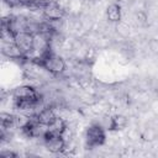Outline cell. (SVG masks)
Returning <instances> with one entry per match:
<instances>
[{
    "label": "cell",
    "instance_id": "cell-1",
    "mask_svg": "<svg viewBox=\"0 0 158 158\" xmlns=\"http://www.w3.org/2000/svg\"><path fill=\"white\" fill-rule=\"evenodd\" d=\"M105 131L100 125H91L85 132V143L88 148L100 147L105 143Z\"/></svg>",
    "mask_w": 158,
    "mask_h": 158
},
{
    "label": "cell",
    "instance_id": "cell-2",
    "mask_svg": "<svg viewBox=\"0 0 158 158\" xmlns=\"http://www.w3.org/2000/svg\"><path fill=\"white\" fill-rule=\"evenodd\" d=\"M43 139V146L44 148H47L51 153H60L65 149L67 142L65 139L62 137V135H57V133H52L48 130L46 131V133L42 137Z\"/></svg>",
    "mask_w": 158,
    "mask_h": 158
},
{
    "label": "cell",
    "instance_id": "cell-3",
    "mask_svg": "<svg viewBox=\"0 0 158 158\" xmlns=\"http://www.w3.org/2000/svg\"><path fill=\"white\" fill-rule=\"evenodd\" d=\"M14 42L16 43V46L20 48V51L25 56L33 52V33L28 31L17 32L14 37Z\"/></svg>",
    "mask_w": 158,
    "mask_h": 158
},
{
    "label": "cell",
    "instance_id": "cell-4",
    "mask_svg": "<svg viewBox=\"0 0 158 158\" xmlns=\"http://www.w3.org/2000/svg\"><path fill=\"white\" fill-rule=\"evenodd\" d=\"M43 11V16L48 20V21H56V20H62V17L64 16V10L56 2V1H49V4L42 9Z\"/></svg>",
    "mask_w": 158,
    "mask_h": 158
},
{
    "label": "cell",
    "instance_id": "cell-5",
    "mask_svg": "<svg viewBox=\"0 0 158 158\" xmlns=\"http://www.w3.org/2000/svg\"><path fill=\"white\" fill-rule=\"evenodd\" d=\"M1 52L4 56L11 58V59H21V58H26L27 56H25L20 48L16 46V43L14 41H10V42H4L2 43V48H1Z\"/></svg>",
    "mask_w": 158,
    "mask_h": 158
},
{
    "label": "cell",
    "instance_id": "cell-6",
    "mask_svg": "<svg viewBox=\"0 0 158 158\" xmlns=\"http://www.w3.org/2000/svg\"><path fill=\"white\" fill-rule=\"evenodd\" d=\"M35 117H36V120L41 123V125H43V126H48L54 118H56V114H54V111H53V107L52 106H44V107H42L36 115H33Z\"/></svg>",
    "mask_w": 158,
    "mask_h": 158
},
{
    "label": "cell",
    "instance_id": "cell-7",
    "mask_svg": "<svg viewBox=\"0 0 158 158\" xmlns=\"http://www.w3.org/2000/svg\"><path fill=\"white\" fill-rule=\"evenodd\" d=\"M127 126V117L121 115V114H116L112 117H110L109 120V130H122Z\"/></svg>",
    "mask_w": 158,
    "mask_h": 158
},
{
    "label": "cell",
    "instance_id": "cell-8",
    "mask_svg": "<svg viewBox=\"0 0 158 158\" xmlns=\"http://www.w3.org/2000/svg\"><path fill=\"white\" fill-rule=\"evenodd\" d=\"M106 17L110 22H120V20H121V6L116 2H111L106 9Z\"/></svg>",
    "mask_w": 158,
    "mask_h": 158
},
{
    "label": "cell",
    "instance_id": "cell-9",
    "mask_svg": "<svg viewBox=\"0 0 158 158\" xmlns=\"http://www.w3.org/2000/svg\"><path fill=\"white\" fill-rule=\"evenodd\" d=\"M68 126H67V122L62 118V117H59V116H56V118L47 126V130L49 131V132H52V133H57V135H62L64 131H65V128H67Z\"/></svg>",
    "mask_w": 158,
    "mask_h": 158
},
{
    "label": "cell",
    "instance_id": "cell-10",
    "mask_svg": "<svg viewBox=\"0 0 158 158\" xmlns=\"http://www.w3.org/2000/svg\"><path fill=\"white\" fill-rule=\"evenodd\" d=\"M0 123H1V130H10L15 127V115L9 112H1Z\"/></svg>",
    "mask_w": 158,
    "mask_h": 158
},
{
    "label": "cell",
    "instance_id": "cell-11",
    "mask_svg": "<svg viewBox=\"0 0 158 158\" xmlns=\"http://www.w3.org/2000/svg\"><path fill=\"white\" fill-rule=\"evenodd\" d=\"M5 5H7L11 9H19L26 6V0H2Z\"/></svg>",
    "mask_w": 158,
    "mask_h": 158
},
{
    "label": "cell",
    "instance_id": "cell-12",
    "mask_svg": "<svg viewBox=\"0 0 158 158\" xmlns=\"http://www.w3.org/2000/svg\"><path fill=\"white\" fill-rule=\"evenodd\" d=\"M0 156H1V157H16L17 153L11 152V151H2V152L0 153Z\"/></svg>",
    "mask_w": 158,
    "mask_h": 158
}]
</instances>
